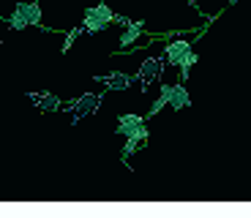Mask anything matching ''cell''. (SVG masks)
<instances>
[{
	"label": "cell",
	"instance_id": "14",
	"mask_svg": "<svg viewBox=\"0 0 251 218\" xmlns=\"http://www.w3.org/2000/svg\"><path fill=\"white\" fill-rule=\"evenodd\" d=\"M82 33H85V27H82V22H79V25H74L69 33H66V38H63V47H60V52H63V55H66V52H69L71 47H74V44H76V38H79Z\"/></svg>",
	"mask_w": 251,
	"mask_h": 218
},
{
	"label": "cell",
	"instance_id": "11",
	"mask_svg": "<svg viewBox=\"0 0 251 218\" xmlns=\"http://www.w3.org/2000/svg\"><path fill=\"white\" fill-rule=\"evenodd\" d=\"M170 106L175 109V112H180V109L191 106V96H188V87L183 85V82H177L175 90H172V101H170Z\"/></svg>",
	"mask_w": 251,
	"mask_h": 218
},
{
	"label": "cell",
	"instance_id": "13",
	"mask_svg": "<svg viewBox=\"0 0 251 218\" xmlns=\"http://www.w3.org/2000/svg\"><path fill=\"white\" fill-rule=\"evenodd\" d=\"M0 22H6V25L11 27V30H25V27H30V22L25 19V14H19L17 8H14V11L8 14V17H0Z\"/></svg>",
	"mask_w": 251,
	"mask_h": 218
},
{
	"label": "cell",
	"instance_id": "9",
	"mask_svg": "<svg viewBox=\"0 0 251 218\" xmlns=\"http://www.w3.org/2000/svg\"><path fill=\"white\" fill-rule=\"evenodd\" d=\"M142 33H145V22H134V19H128V25H123V36H120V49H128L131 44H137Z\"/></svg>",
	"mask_w": 251,
	"mask_h": 218
},
{
	"label": "cell",
	"instance_id": "1",
	"mask_svg": "<svg viewBox=\"0 0 251 218\" xmlns=\"http://www.w3.org/2000/svg\"><path fill=\"white\" fill-rule=\"evenodd\" d=\"M101 104H104V93H82L79 98H71L66 101V106H63V112L71 115V123H79V120L90 118V115H96L101 109Z\"/></svg>",
	"mask_w": 251,
	"mask_h": 218
},
{
	"label": "cell",
	"instance_id": "6",
	"mask_svg": "<svg viewBox=\"0 0 251 218\" xmlns=\"http://www.w3.org/2000/svg\"><path fill=\"white\" fill-rule=\"evenodd\" d=\"M96 85H101L104 90H126V87H131L134 82H137V76L131 74H120V71H115V74H104V76H93Z\"/></svg>",
	"mask_w": 251,
	"mask_h": 218
},
{
	"label": "cell",
	"instance_id": "12",
	"mask_svg": "<svg viewBox=\"0 0 251 218\" xmlns=\"http://www.w3.org/2000/svg\"><path fill=\"white\" fill-rule=\"evenodd\" d=\"M145 145L139 142V139H134V137H126V142H123V150H120V158H123V164H128L131 161V156H137L139 150H142Z\"/></svg>",
	"mask_w": 251,
	"mask_h": 218
},
{
	"label": "cell",
	"instance_id": "15",
	"mask_svg": "<svg viewBox=\"0 0 251 218\" xmlns=\"http://www.w3.org/2000/svg\"><path fill=\"white\" fill-rule=\"evenodd\" d=\"M197 60H200V55H197V52L191 49L186 57H183V63H180V66H177V69H180V79H183V82L188 79V74H191V66H197Z\"/></svg>",
	"mask_w": 251,
	"mask_h": 218
},
{
	"label": "cell",
	"instance_id": "10",
	"mask_svg": "<svg viewBox=\"0 0 251 218\" xmlns=\"http://www.w3.org/2000/svg\"><path fill=\"white\" fill-rule=\"evenodd\" d=\"M172 90H175V85H167V82H164V85H161V93H158V98L151 104V109H148V115H145V118H156V115L161 112L164 106H170Z\"/></svg>",
	"mask_w": 251,
	"mask_h": 218
},
{
	"label": "cell",
	"instance_id": "8",
	"mask_svg": "<svg viewBox=\"0 0 251 218\" xmlns=\"http://www.w3.org/2000/svg\"><path fill=\"white\" fill-rule=\"evenodd\" d=\"M14 8H17L19 14H25V19L30 22V27H36V30L41 27V17H44V14H41V6H38V0H19V3H17Z\"/></svg>",
	"mask_w": 251,
	"mask_h": 218
},
{
	"label": "cell",
	"instance_id": "7",
	"mask_svg": "<svg viewBox=\"0 0 251 218\" xmlns=\"http://www.w3.org/2000/svg\"><path fill=\"white\" fill-rule=\"evenodd\" d=\"M148 123V118H142V115H134V112H126L118 118V123H115V134H120V137H131L134 131L139 128V125Z\"/></svg>",
	"mask_w": 251,
	"mask_h": 218
},
{
	"label": "cell",
	"instance_id": "2",
	"mask_svg": "<svg viewBox=\"0 0 251 218\" xmlns=\"http://www.w3.org/2000/svg\"><path fill=\"white\" fill-rule=\"evenodd\" d=\"M115 19H118V14L107 3H96V6L85 8V14H82V27H85V33H101V30H107V27H112Z\"/></svg>",
	"mask_w": 251,
	"mask_h": 218
},
{
	"label": "cell",
	"instance_id": "16",
	"mask_svg": "<svg viewBox=\"0 0 251 218\" xmlns=\"http://www.w3.org/2000/svg\"><path fill=\"white\" fill-rule=\"evenodd\" d=\"M188 3H194V0H188Z\"/></svg>",
	"mask_w": 251,
	"mask_h": 218
},
{
	"label": "cell",
	"instance_id": "3",
	"mask_svg": "<svg viewBox=\"0 0 251 218\" xmlns=\"http://www.w3.org/2000/svg\"><path fill=\"white\" fill-rule=\"evenodd\" d=\"M27 98L36 104L38 112H63V106H66V101L60 98V96L50 93V90H36V93H27Z\"/></svg>",
	"mask_w": 251,
	"mask_h": 218
},
{
	"label": "cell",
	"instance_id": "4",
	"mask_svg": "<svg viewBox=\"0 0 251 218\" xmlns=\"http://www.w3.org/2000/svg\"><path fill=\"white\" fill-rule=\"evenodd\" d=\"M161 71H164V57H148V60L139 66V71L134 76H137V82L142 85V90L148 85H153V82L161 76Z\"/></svg>",
	"mask_w": 251,
	"mask_h": 218
},
{
	"label": "cell",
	"instance_id": "5",
	"mask_svg": "<svg viewBox=\"0 0 251 218\" xmlns=\"http://www.w3.org/2000/svg\"><path fill=\"white\" fill-rule=\"evenodd\" d=\"M191 52V41L188 38H175V41H170L167 47H164V63H170V66H180L183 57Z\"/></svg>",
	"mask_w": 251,
	"mask_h": 218
}]
</instances>
